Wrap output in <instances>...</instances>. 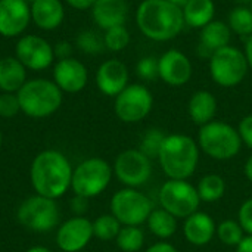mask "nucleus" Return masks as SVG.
<instances>
[{"label":"nucleus","instance_id":"c9c22d12","mask_svg":"<svg viewBox=\"0 0 252 252\" xmlns=\"http://www.w3.org/2000/svg\"><path fill=\"white\" fill-rule=\"evenodd\" d=\"M21 111V105L16 93H1L0 94V117L12 118Z\"/></svg>","mask_w":252,"mask_h":252},{"label":"nucleus","instance_id":"bb28decb","mask_svg":"<svg viewBox=\"0 0 252 252\" xmlns=\"http://www.w3.org/2000/svg\"><path fill=\"white\" fill-rule=\"evenodd\" d=\"M226 189H227L226 180L220 174H214V173L205 174L196 186L201 202H207V204L220 201L226 195Z\"/></svg>","mask_w":252,"mask_h":252},{"label":"nucleus","instance_id":"f704fd0d","mask_svg":"<svg viewBox=\"0 0 252 252\" xmlns=\"http://www.w3.org/2000/svg\"><path fill=\"white\" fill-rule=\"evenodd\" d=\"M136 74L143 81H154L158 77V59L155 56H145L136 65Z\"/></svg>","mask_w":252,"mask_h":252},{"label":"nucleus","instance_id":"a211bd4d","mask_svg":"<svg viewBox=\"0 0 252 252\" xmlns=\"http://www.w3.org/2000/svg\"><path fill=\"white\" fill-rule=\"evenodd\" d=\"M97 89L111 97H117L128 86V69L127 65L118 59L105 61L96 72Z\"/></svg>","mask_w":252,"mask_h":252},{"label":"nucleus","instance_id":"8fccbe9b","mask_svg":"<svg viewBox=\"0 0 252 252\" xmlns=\"http://www.w3.org/2000/svg\"><path fill=\"white\" fill-rule=\"evenodd\" d=\"M25 1H27V3H32L34 0H25Z\"/></svg>","mask_w":252,"mask_h":252},{"label":"nucleus","instance_id":"1a4fd4ad","mask_svg":"<svg viewBox=\"0 0 252 252\" xmlns=\"http://www.w3.org/2000/svg\"><path fill=\"white\" fill-rule=\"evenodd\" d=\"M154 204L143 192L124 188L118 190L111 199V214L123 226H142L148 221Z\"/></svg>","mask_w":252,"mask_h":252},{"label":"nucleus","instance_id":"b1692460","mask_svg":"<svg viewBox=\"0 0 252 252\" xmlns=\"http://www.w3.org/2000/svg\"><path fill=\"white\" fill-rule=\"evenodd\" d=\"M182 12L188 27L202 30L216 19V3L214 0H188Z\"/></svg>","mask_w":252,"mask_h":252},{"label":"nucleus","instance_id":"20e7f679","mask_svg":"<svg viewBox=\"0 0 252 252\" xmlns=\"http://www.w3.org/2000/svg\"><path fill=\"white\" fill-rule=\"evenodd\" d=\"M196 142L201 152L216 161H230L238 157L242 148L238 127L220 120L199 127Z\"/></svg>","mask_w":252,"mask_h":252},{"label":"nucleus","instance_id":"6e6552de","mask_svg":"<svg viewBox=\"0 0 252 252\" xmlns=\"http://www.w3.org/2000/svg\"><path fill=\"white\" fill-rule=\"evenodd\" d=\"M114 170L102 158H89L72 171L71 188L75 195L94 198L100 195L111 183Z\"/></svg>","mask_w":252,"mask_h":252},{"label":"nucleus","instance_id":"5701e85b","mask_svg":"<svg viewBox=\"0 0 252 252\" xmlns=\"http://www.w3.org/2000/svg\"><path fill=\"white\" fill-rule=\"evenodd\" d=\"M232 30L227 22L221 19H214L207 24L199 34V49H204L208 58L219 49H223L230 44Z\"/></svg>","mask_w":252,"mask_h":252},{"label":"nucleus","instance_id":"7c9ffc66","mask_svg":"<svg viewBox=\"0 0 252 252\" xmlns=\"http://www.w3.org/2000/svg\"><path fill=\"white\" fill-rule=\"evenodd\" d=\"M123 224L112 216V214H103L99 216L93 221V235L100 241H114L117 239Z\"/></svg>","mask_w":252,"mask_h":252},{"label":"nucleus","instance_id":"0eeeda50","mask_svg":"<svg viewBox=\"0 0 252 252\" xmlns=\"http://www.w3.org/2000/svg\"><path fill=\"white\" fill-rule=\"evenodd\" d=\"M159 207L173 214L177 220H185L199 211V195L196 186L188 180L168 179L158 192Z\"/></svg>","mask_w":252,"mask_h":252},{"label":"nucleus","instance_id":"603ef678","mask_svg":"<svg viewBox=\"0 0 252 252\" xmlns=\"http://www.w3.org/2000/svg\"><path fill=\"white\" fill-rule=\"evenodd\" d=\"M0 145H1V133H0Z\"/></svg>","mask_w":252,"mask_h":252},{"label":"nucleus","instance_id":"9b49d317","mask_svg":"<svg viewBox=\"0 0 252 252\" xmlns=\"http://www.w3.org/2000/svg\"><path fill=\"white\" fill-rule=\"evenodd\" d=\"M154 108V96L143 84H128L115 97V114L123 123H140Z\"/></svg>","mask_w":252,"mask_h":252},{"label":"nucleus","instance_id":"4c0bfd02","mask_svg":"<svg viewBox=\"0 0 252 252\" xmlns=\"http://www.w3.org/2000/svg\"><path fill=\"white\" fill-rule=\"evenodd\" d=\"M238 131L242 140V145L248 146L252 151V114L245 115L239 124H238Z\"/></svg>","mask_w":252,"mask_h":252},{"label":"nucleus","instance_id":"a19ab883","mask_svg":"<svg viewBox=\"0 0 252 252\" xmlns=\"http://www.w3.org/2000/svg\"><path fill=\"white\" fill-rule=\"evenodd\" d=\"M87 198H83V196H78L75 195V198L72 199V210L81 217V214L87 210Z\"/></svg>","mask_w":252,"mask_h":252},{"label":"nucleus","instance_id":"c03bdc74","mask_svg":"<svg viewBox=\"0 0 252 252\" xmlns=\"http://www.w3.org/2000/svg\"><path fill=\"white\" fill-rule=\"evenodd\" d=\"M244 53H245V56H247V61H248V65H250V69H252V34L250 35V37H247Z\"/></svg>","mask_w":252,"mask_h":252},{"label":"nucleus","instance_id":"37998d69","mask_svg":"<svg viewBox=\"0 0 252 252\" xmlns=\"http://www.w3.org/2000/svg\"><path fill=\"white\" fill-rule=\"evenodd\" d=\"M236 252H252V236L247 235L242 242L236 247Z\"/></svg>","mask_w":252,"mask_h":252},{"label":"nucleus","instance_id":"e433bc0d","mask_svg":"<svg viewBox=\"0 0 252 252\" xmlns=\"http://www.w3.org/2000/svg\"><path fill=\"white\" fill-rule=\"evenodd\" d=\"M238 221L245 235L252 236V198L244 201L238 210Z\"/></svg>","mask_w":252,"mask_h":252},{"label":"nucleus","instance_id":"4468645a","mask_svg":"<svg viewBox=\"0 0 252 252\" xmlns=\"http://www.w3.org/2000/svg\"><path fill=\"white\" fill-rule=\"evenodd\" d=\"M193 66L188 55L170 49L158 58V77L171 87H182L192 78Z\"/></svg>","mask_w":252,"mask_h":252},{"label":"nucleus","instance_id":"7ed1b4c3","mask_svg":"<svg viewBox=\"0 0 252 252\" xmlns=\"http://www.w3.org/2000/svg\"><path fill=\"white\" fill-rule=\"evenodd\" d=\"M199 154L195 139L183 133H171L165 136L157 159L167 179L188 180L198 168Z\"/></svg>","mask_w":252,"mask_h":252},{"label":"nucleus","instance_id":"58836bf2","mask_svg":"<svg viewBox=\"0 0 252 252\" xmlns=\"http://www.w3.org/2000/svg\"><path fill=\"white\" fill-rule=\"evenodd\" d=\"M53 52H55V56H58L59 59H66V58H71L72 47L68 41H59L56 47L53 49Z\"/></svg>","mask_w":252,"mask_h":252},{"label":"nucleus","instance_id":"f8f14e48","mask_svg":"<svg viewBox=\"0 0 252 252\" xmlns=\"http://www.w3.org/2000/svg\"><path fill=\"white\" fill-rule=\"evenodd\" d=\"M112 170L126 188L137 189L149 182L152 176V159L139 149H127L117 157Z\"/></svg>","mask_w":252,"mask_h":252},{"label":"nucleus","instance_id":"79ce46f5","mask_svg":"<svg viewBox=\"0 0 252 252\" xmlns=\"http://www.w3.org/2000/svg\"><path fill=\"white\" fill-rule=\"evenodd\" d=\"M66 3L78 10H86V9H92L93 4L96 3V0H66Z\"/></svg>","mask_w":252,"mask_h":252},{"label":"nucleus","instance_id":"ea45409f","mask_svg":"<svg viewBox=\"0 0 252 252\" xmlns=\"http://www.w3.org/2000/svg\"><path fill=\"white\" fill-rule=\"evenodd\" d=\"M146 252H179L177 251V248L173 245V244H170V242H165V241H161V242H157V244H154V245H151Z\"/></svg>","mask_w":252,"mask_h":252},{"label":"nucleus","instance_id":"412c9836","mask_svg":"<svg viewBox=\"0 0 252 252\" xmlns=\"http://www.w3.org/2000/svg\"><path fill=\"white\" fill-rule=\"evenodd\" d=\"M217 109H219L217 97L208 90L195 92L188 103L189 118L199 127L214 121L217 115Z\"/></svg>","mask_w":252,"mask_h":252},{"label":"nucleus","instance_id":"4be33fe9","mask_svg":"<svg viewBox=\"0 0 252 252\" xmlns=\"http://www.w3.org/2000/svg\"><path fill=\"white\" fill-rule=\"evenodd\" d=\"M31 19L41 30H55L63 21V6L61 0H34L30 6Z\"/></svg>","mask_w":252,"mask_h":252},{"label":"nucleus","instance_id":"f03ea898","mask_svg":"<svg viewBox=\"0 0 252 252\" xmlns=\"http://www.w3.org/2000/svg\"><path fill=\"white\" fill-rule=\"evenodd\" d=\"M72 167L58 151H43L31 165V183L37 195L56 199L66 193L72 182Z\"/></svg>","mask_w":252,"mask_h":252},{"label":"nucleus","instance_id":"c85d7f7f","mask_svg":"<svg viewBox=\"0 0 252 252\" xmlns=\"http://www.w3.org/2000/svg\"><path fill=\"white\" fill-rule=\"evenodd\" d=\"M227 25L230 27L232 32L242 37H250L252 34L251 9L248 6L236 4L227 16Z\"/></svg>","mask_w":252,"mask_h":252},{"label":"nucleus","instance_id":"423d86ee","mask_svg":"<svg viewBox=\"0 0 252 252\" xmlns=\"http://www.w3.org/2000/svg\"><path fill=\"white\" fill-rule=\"evenodd\" d=\"M250 71L244 50L235 46H226L210 56V75L213 81L224 89L239 86Z\"/></svg>","mask_w":252,"mask_h":252},{"label":"nucleus","instance_id":"2f4dec72","mask_svg":"<svg viewBox=\"0 0 252 252\" xmlns=\"http://www.w3.org/2000/svg\"><path fill=\"white\" fill-rule=\"evenodd\" d=\"M165 133L161 128H149L143 133L142 139H140V145H139V151L143 152L148 158L151 159H157L159 149L165 140Z\"/></svg>","mask_w":252,"mask_h":252},{"label":"nucleus","instance_id":"c756f323","mask_svg":"<svg viewBox=\"0 0 252 252\" xmlns=\"http://www.w3.org/2000/svg\"><path fill=\"white\" fill-rule=\"evenodd\" d=\"M216 236L219 238V241L223 245L236 248L247 235H245V232L241 227V224H239L238 220H223L217 226Z\"/></svg>","mask_w":252,"mask_h":252},{"label":"nucleus","instance_id":"6ab92c4d","mask_svg":"<svg viewBox=\"0 0 252 252\" xmlns=\"http://www.w3.org/2000/svg\"><path fill=\"white\" fill-rule=\"evenodd\" d=\"M217 232V224L214 219L208 213L196 211L183 223V235L185 239L193 247H205L208 245Z\"/></svg>","mask_w":252,"mask_h":252},{"label":"nucleus","instance_id":"49530a36","mask_svg":"<svg viewBox=\"0 0 252 252\" xmlns=\"http://www.w3.org/2000/svg\"><path fill=\"white\" fill-rule=\"evenodd\" d=\"M167 1H170L171 4H174V6L180 7V9H183V6L188 3V0H167Z\"/></svg>","mask_w":252,"mask_h":252},{"label":"nucleus","instance_id":"9d476101","mask_svg":"<svg viewBox=\"0 0 252 252\" xmlns=\"http://www.w3.org/2000/svg\"><path fill=\"white\" fill-rule=\"evenodd\" d=\"M18 221L34 232H49L56 227L59 221V208L55 199L41 195L25 199L18 208Z\"/></svg>","mask_w":252,"mask_h":252},{"label":"nucleus","instance_id":"3c124183","mask_svg":"<svg viewBox=\"0 0 252 252\" xmlns=\"http://www.w3.org/2000/svg\"><path fill=\"white\" fill-rule=\"evenodd\" d=\"M248 7L251 9V12H252V1H251V3H250V6H248Z\"/></svg>","mask_w":252,"mask_h":252},{"label":"nucleus","instance_id":"f257e3e1","mask_svg":"<svg viewBox=\"0 0 252 252\" xmlns=\"http://www.w3.org/2000/svg\"><path fill=\"white\" fill-rule=\"evenodd\" d=\"M136 24L140 32L152 41H170L185 28L180 7L167 0H143L136 10Z\"/></svg>","mask_w":252,"mask_h":252},{"label":"nucleus","instance_id":"473e14b6","mask_svg":"<svg viewBox=\"0 0 252 252\" xmlns=\"http://www.w3.org/2000/svg\"><path fill=\"white\" fill-rule=\"evenodd\" d=\"M105 47L111 52H121L130 44V32L126 25H117L105 30L103 34Z\"/></svg>","mask_w":252,"mask_h":252},{"label":"nucleus","instance_id":"a878e982","mask_svg":"<svg viewBox=\"0 0 252 252\" xmlns=\"http://www.w3.org/2000/svg\"><path fill=\"white\" fill-rule=\"evenodd\" d=\"M146 226L155 238L165 241L176 235V232L179 229V220L173 214H170L168 211H165L164 208L159 207V208L152 210V213L146 221Z\"/></svg>","mask_w":252,"mask_h":252},{"label":"nucleus","instance_id":"aec40b11","mask_svg":"<svg viewBox=\"0 0 252 252\" xmlns=\"http://www.w3.org/2000/svg\"><path fill=\"white\" fill-rule=\"evenodd\" d=\"M92 15L102 30L124 25L128 16V3L127 0H96L92 7Z\"/></svg>","mask_w":252,"mask_h":252},{"label":"nucleus","instance_id":"de8ad7c7","mask_svg":"<svg viewBox=\"0 0 252 252\" xmlns=\"http://www.w3.org/2000/svg\"><path fill=\"white\" fill-rule=\"evenodd\" d=\"M27 252H52L49 251L47 248H44V247H34V248H30Z\"/></svg>","mask_w":252,"mask_h":252},{"label":"nucleus","instance_id":"39448f33","mask_svg":"<svg viewBox=\"0 0 252 252\" xmlns=\"http://www.w3.org/2000/svg\"><path fill=\"white\" fill-rule=\"evenodd\" d=\"M21 111L32 118H44L55 114L62 103V90L44 78L25 81L16 92Z\"/></svg>","mask_w":252,"mask_h":252},{"label":"nucleus","instance_id":"f3484780","mask_svg":"<svg viewBox=\"0 0 252 252\" xmlns=\"http://www.w3.org/2000/svg\"><path fill=\"white\" fill-rule=\"evenodd\" d=\"M89 80L87 68L83 62L74 58L59 59L53 68V81L55 84L66 93L81 92Z\"/></svg>","mask_w":252,"mask_h":252},{"label":"nucleus","instance_id":"dca6fc26","mask_svg":"<svg viewBox=\"0 0 252 252\" xmlns=\"http://www.w3.org/2000/svg\"><path fill=\"white\" fill-rule=\"evenodd\" d=\"M31 9L25 0H0V35L16 37L28 27Z\"/></svg>","mask_w":252,"mask_h":252},{"label":"nucleus","instance_id":"393cba45","mask_svg":"<svg viewBox=\"0 0 252 252\" xmlns=\"http://www.w3.org/2000/svg\"><path fill=\"white\" fill-rule=\"evenodd\" d=\"M25 66L16 58L0 59V90L4 93H16L25 84Z\"/></svg>","mask_w":252,"mask_h":252},{"label":"nucleus","instance_id":"2eb2a0df","mask_svg":"<svg viewBox=\"0 0 252 252\" xmlns=\"http://www.w3.org/2000/svg\"><path fill=\"white\" fill-rule=\"evenodd\" d=\"M93 236V223L78 216L65 221L59 227L56 242L62 251L78 252L89 245Z\"/></svg>","mask_w":252,"mask_h":252},{"label":"nucleus","instance_id":"09e8293b","mask_svg":"<svg viewBox=\"0 0 252 252\" xmlns=\"http://www.w3.org/2000/svg\"><path fill=\"white\" fill-rule=\"evenodd\" d=\"M238 4H242V6H250V3H251L252 0H235Z\"/></svg>","mask_w":252,"mask_h":252},{"label":"nucleus","instance_id":"cd10ccee","mask_svg":"<svg viewBox=\"0 0 252 252\" xmlns=\"http://www.w3.org/2000/svg\"><path fill=\"white\" fill-rule=\"evenodd\" d=\"M115 242L123 252L142 251L145 247V232L140 226H123Z\"/></svg>","mask_w":252,"mask_h":252},{"label":"nucleus","instance_id":"ddd939ff","mask_svg":"<svg viewBox=\"0 0 252 252\" xmlns=\"http://www.w3.org/2000/svg\"><path fill=\"white\" fill-rule=\"evenodd\" d=\"M15 58L28 69L41 71L52 65L55 52L47 40L38 35H22L15 47Z\"/></svg>","mask_w":252,"mask_h":252},{"label":"nucleus","instance_id":"a18cd8bd","mask_svg":"<svg viewBox=\"0 0 252 252\" xmlns=\"http://www.w3.org/2000/svg\"><path fill=\"white\" fill-rule=\"evenodd\" d=\"M244 174L245 177L248 179V182L252 183V155L248 157V159L245 161V165H244Z\"/></svg>","mask_w":252,"mask_h":252},{"label":"nucleus","instance_id":"72a5a7b5","mask_svg":"<svg viewBox=\"0 0 252 252\" xmlns=\"http://www.w3.org/2000/svg\"><path fill=\"white\" fill-rule=\"evenodd\" d=\"M77 46H78L80 50H83L84 53H89V55H97V53H100V52H103L106 49L103 37H100L93 30L81 31L77 35Z\"/></svg>","mask_w":252,"mask_h":252}]
</instances>
